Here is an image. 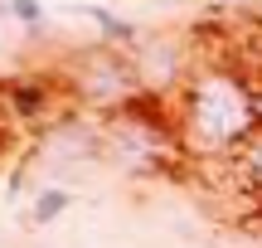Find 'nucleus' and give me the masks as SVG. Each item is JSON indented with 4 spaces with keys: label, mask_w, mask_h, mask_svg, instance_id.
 Segmentation results:
<instances>
[{
    "label": "nucleus",
    "mask_w": 262,
    "mask_h": 248,
    "mask_svg": "<svg viewBox=\"0 0 262 248\" xmlns=\"http://www.w3.org/2000/svg\"><path fill=\"white\" fill-rule=\"evenodd\" d=\"M175 127L185 156H238L257 132V88L238 68H204L180 83Z\"/></svg>",
    "instance_id": "f257e3e1"
},
{
    "label": "nucleus",
    "mask_w": 262,
    "mask_h": 248,
    "mask_svg": "<svg viewBox=\"0 0 262 248\" xmlns=\"http://www.w3.org/2000/svg\"><path fill=\"white\" fill-rule=\"evenodd\" d=\"M0 93H5L10 117H19V122H29V117H44V112H49V83H39V78H10Z\"/></svg>",
    "instance_id": "f03ea898"
},
{
    "label": "nucleus",
    "mask_w": 262,
    "mask_h": 248,
    "mask_svg": "<svg viewBox=\"0 0 262 248\" xmlns=\"http://www.w3.org/2000/svg\"><path fill=\"white\" fill-rule=\"evenodd\" d=\"M78 15H83V19H93V25L102 29V39H107L112 49H117V44H122V49H136V44H141V29L131 25V19H117L112 10H102V5H83Z\"/></svg>",
    "instance_id": "7ed1b4c3"
},
{
    "label": "nucleus",
    "mask_w": 262,
    "mask_h": 248,
    "mask_svg": "<svg viewBox=\"0 0 262 248\" xmlns=\"http://www.w3.org/2000/svg\"><path fill=\"white\" fill-rule=\"evenodd\" d=\"M68 204H73V195L58 190V185H49V190H39V195H34V204H29V219H34V224H54L58 214L68 210Z\"/></svg>",
    "instance_id": "20e7f679"
},
{
    "label": "nucleus",
    "mask_w": 262,
    "mask_h": 248,
    "mask_svg": "<svg viewBox=\"0 0 262 248\" xmlns=\"http://www.w3.org/2000/svg\"><path fill=\"white\" fill-rule=\"evenodd\" d=\"M238 175H243V185L253 195H262V127L253 132V141L238 151Z\"/></svg>",
    "instance_id": "39448f33"
},
{
    "label": "nucleus",
    "mask_w": 262,
    "mask_h": 248,
    "mask_svg": "<svg viewBox=\"0 0 262 248\" xmlns=\"http://www.w3.org/2000/svg\"><path fill=\"white\" fill-rule=\"evenodd\" d=\"M10 15H15L29 34H39V29H44V5H39V0H10Z\"/></svg>",
    "instance_id": "423d86ee"
},
{
    "label": "nucleus",
    "mask_w": 262,
    "mask_h": 248,
    "mask_svg": "<svg viewBox=\"0 0 262 248\" xmlns=\"http://www.w3.org/2000/svg\"><path fill=\"white\" fill-rule=\"evenodd\" d=\"M257 127H262V83H257Z\"/></svg>",
    "instance_id": "0eeeda50"
},
{
    "label": "nucleus",
    "mask_w": 262,
    "mask_h": 248,
    "mask_svg": "<svg viewBox=\"0 0 262 248\" xmlns=\"http://www.w3.org/2000/svg\"><path fill=\"white\" fill-rule=\"evenodd\" d=\"M0 15H10V0H0Z\"/></svg>",
    "instance_id": "6e6552de"
}]
</instances>
